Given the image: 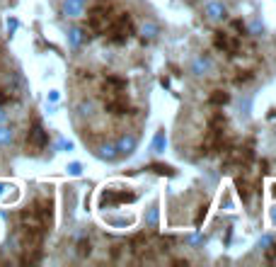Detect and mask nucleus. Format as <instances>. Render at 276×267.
Listing matches in <instances>:
<instances>
[{"label": "nucleus", "mask_w": 276, "mask_h": 267, "mask_svg": "<svg viewBox=\"0 0 276 267\" xmlns=\"http://www.w3.org/2000/svg\"><path fill=\"white\" fill-rule=\"evenodd\" d=\"M32 207L36 209V214L41 216V221L46 224V229H51V224H54V202L51 199H36Z\"/></svg>", "instance_id": "obj_8"}, {"label": "nucleus", "mask_w": 276, "mask_h": 267, "mask_svg": "<svg viewBox=\"0 0 276 267\" xmlns=\"http://www.w3.org/2000/svg\"><path fill=\"white\" fill-rule=\"evenodd\" d=\"M269 219H272V224L276 226V209H272V214H269Z\"/></svg>", "instance_id": "obj_34"}, {"label": "nucleus", "mask_w": 276, "mask_h": 267, "mask_svg": "<svg viewBox=\"0 0 276 267\" xmlns=\"http://www.w3.org/2000/svg\"><path fill=\"white\" fill-rule=\"evenodd\" d=\"M206 17H208L211 22H223V20L228 17V10H225L223 2L211 0V2H206Z\"/></svg>", "instance_id": "obj_9"}, {"label": "nucleus", "mask_w": 276, "mask_h": 267, "mask_svg": "<svg viewBox=\"0 0 276 267\" xmlns=\"http://www.w3.org/2000/svg\"><path fill=\"white\" fill-rule=\"evenodd\" d=\"M213 44H216V49H218V51L228 54V56H235V54L240 51V41H238V37H235V34H230V32H216Z\"/></svg>", "instance_id": "obj_6"}, {"label": "nucleus", "mask_w": 276, "mask_h": 267, "mask_svg": "<svg viewBox=\"0 0 276 267\" xmlns=\"http://www.w3.org/2000/svg\"><path fill=\"white\" fill-rule=\"evenodd\" d=\"M46 144H49V134L44 131V126L39 121H34L32 129L27 131V151L29 153H39V151L46 149Z\"/></svg>", "instance_id": "obj_5"}, {"label": "nucleus", "mask_w": 276, "mask_h": 267, "mask_svg": "<svg viewBox=\"0 0 276 267\" xmlns=\"http://www.w3.org/2000/svg\"><path fill=\"white\" fill-rule=\"evenodd\" d=\"M247 80H252V73L249 71H240V76L235 78V83H247Z\"/></svg>", "instance_id": "obj_26"}, {"label": "nucleus", "mask_w": 276, "mask_h": 267, "mask_svg": "<svg viewBox=\"0 0 276 267\" xmlns=\"http://www.w3.org/2000/svg\"><path fill=\"white\" fill-rule=\"evenodd\" d=\"M10 100H12V95H7V90H0V105H5Z\"/></svg>", "instance_id": "obj_32"}, {"label": "nucleus", "mask_w": 276, "mask_h": 267, "mask_svg": "<svg viewBox=\"0 0 276 267\" xmlns=\"http://www.w3.org/2000/svg\"><path fill=\"white\" fill-rule=\"evenodd\" d=\"M249 34H262V22H259V20H254V22H252V25H249Z\"/></svg>", "instance_id": "obj_28"}, {"label": "nucleus", "mask_w": 276, "mask_h": 267, "mask_svg": "<svg viewBox=\"0 0 276 267\" xmlns=\"http://www.w3.org/2000/svg\"><path fill=\"white\" fill-rule=\"evenodd\" d=\"M208 102H211V105H216V107H223V105H228V102H230V95H228V92H223V90H216V92L208 97Z\"/></svg>", "instance_id": "obj_19"}, {"label": "nucleus", "mask_w": 276, "mask_h": 267, "mask_svg": "<svg viewBox=\"0 0 276 267\" xmlns=\"http://www.w3.org/2000/svg\"><path fill=\"white\" fill-rule=\"evenodd\" d=\"M78 110H80V114H90L92 105H90V102H80V107H78Z\"/></svg>", "instance_id": "obj_31"}, {"label": "nucleus", "mask_w": 276, "mask_h": 267, "mask_svg": "<svg viewBox=\"0 0 276 267\" xmlns=\"http://www.w3.org/2000/svg\"><path fill=\"white\" fill-rule=\"evenodd\" d=\"M211 68H213V63H211V59H208V56H196V59L192 61V73L196 76V78L206 76Z\"/></svg>", "instance_id": "obj_11"}, {"label": "nucleus", "mask_w": 276, "mask_h": 267, "mask_svg": "<svg viewBox=\"0 0 276 267\" xmlns=\"http://www.w3.org/2000/svg\"><path fill=\"white\" fill-rule=\"evenodd\" d=\"M206 214H208V204H201L199 211H196V216H194V226H201L204 219H206Z\"/></svg>", "instance_id": "obj_21"}, {"label": "nucleus", "mask_w": 276, "mask_h": 267, "mask_svg": "<svg viewBox=\"0 0 276 267\" xmlns=\"http://www.w3.org/2000/svg\"><path fill=\"white\" fill-rule=\"evenodd\" d=\"M233 30L242 32V34H245V32H247V27H245V22H242V20H235V22H233Z\"/></svg>", "instance_id": "obj_29"}, {"label": "nucleus", "mask_w": 276, "mask_h": 267, "mask_svg": "<svg viewBox=\"0 0 276 267\" xmlns=\"http://www.w3.org/2000/svg\"><path fill=\"white\" fill-rule=\"evenodd\" d=\"M272 197H274V199H276V182H274V185H272Z\"/></svg>", "instance_id": "obj_35"}, {"label": "nucleus", "mask_w": 276, "mask_h": 267, "mask_svg": "<svg viewBox=\"0 0 276 267\" xmlns=\"http://www.w3.org/2000/svg\"><path fill=\"white\" fill-rule=\"evenodd\" d=\"M102 97H104V110L111 114H126L129 110V92L126 80L119 76H107L102 83Z\"/></svg>", "instance_id": "obj_1"}, {"label": "nucleus", "mask_w": 276, "mask_h": 267, "mask_svg": "<svg viewBox=\"0 0 276 267\" xmlns=\"http://www.w3.org/2000/svg\"><path fill=\"white\" fill-rule=\"evenodd\" d=\"M104 34H107V41H109V44H116V46L126 44V41L131 39V34H134V22H131L129 12L116 15L114 22H111V27L104 32Z\"/></svg>", "instance_id": "obj_2"}, {"label": "nucleus", "mask_w": 276, "mask_h": 267, "mask_svg": "<svg viewBox=\"0 0 276 267\" xmlns=\"http://www.w3.org/2000/svg\"><path fill=\"white\" fill-rule=\"evenodd\" d=\"M97 158L100 160H116L119 158V153H116V144H102L100 149H97Z\"/></svg>", "instance_id": "obj_14"}, {"label": "nucleus", "mask_w": 276, "mask_h": 267, "mask_svg": "<svg viewBox=\"0 0 276 267\" xmlns=\"http://www.w3.org/2000/svg\"><path fill=\"white\" fill-rule=\"evenodd\" d=\"M66 17H80L85 12V0H63Z\"/></svg>", "instance_id": "obj_12"}, {"label": "nucleus", "mask_w": 276, "mask_h": 267, "mask_svg": "<svg viewBox=\"0 0 276 267\" xmlns=\"http://www.w3.org/2000/svg\"><path fill=\"white\" fill-rule=\"evenodd\" d=\"M12 141V129L7 126H0V146H7Z\"/></svg>", "instance_id": "obj_22"}, {"label": "nucleus", "mask_w": 276, "mask_h": 267, "mask_svg": "<svg viewBox=\"0 0 276 267\" xmlns=\"http://www.w3.org/2000/svg\"><path fill=\"white\" fill-rule=\"evenodd\" d=\"M78 253H80V255H90V253H92V243H90V240H80V243H78Z\"/></svg>", "instance_id": "obj_25"}, {"label": "nucleus", "mask_w": 276, "mask_h": 267, "mask_svg": "<svg viewBox=\"0 0 276 267\" xmlns=\"http://www.w3.org/2000/svg\"><path fill=\"white\" fill-rule=\"evenodd\" d=\"M2 119H5V112H2V110H0V121H2Z\"/></svg>", "instance_id": "obj_36"}, {"label": "nucleus", "mask_w": 276, "mask_h": 267, "mask_svg": "<svg viewBox=\"0 0 276 267\" xmlns=\"http://www.w3.org/2000/svg\"><path fill=\"white\" fill-rule=\"evenodd\" d=\"M249 112H252V95H245L240 97V117L249 119Z\"/></svg>", "instance_id": "obj_20"}, {"label": "nucleus", "mask_w": 276, "mask_h": 267, "mask_svg": "<svg viewBox=\"0 0 276 267\" xmlns=\"http://www.w3.org/2000/svg\"><path fill=\"white\" fill-rule=\"evenodd\" d=\"M167 149V134H165V129H158L155 131V139H153V153H165Z\"/></svg>", "instance_id": "obj_16"}, {"label": "nucleus", "mask_w": 276, "mask_h": 267, "mask_svg": "<svg viewBox=\"0 0 276 267\" xmlns=\"http://www.w3.org/2000/svg\"><path fill=\"white\" fill-rule=\"evenodd\" d=\"M104 224H107V226H111V229H131V226H134V224H136V216H134V214H129V216H121V214H119V216H104Z\"/></svg>", "instance_id": "obj_10"}, {"label": "nucleus", "mask_w": 276, "mask_h": 267, "mask_svg": "<svg viewBox=\"0 0 276 267\" xmlns=\"http://www.w3.org/2000/svg\"><path fill=\"white\" fill-rule=\"evenodd\" d=\"M148 170H150V173H155V175H165V178H174V175H177L172 165H163V163H150V165H148Z\"/></svg>", "instance_id": "obj_17"}, {"label": "nucleus", "mask_w": 276, "mask_h": 267, "mask_svg": "<svg viewBox=\"0 0 276 267\" xmlns=\"http://www.w3.org/2000/svg\"><path fill=\"white\" fill-rule=\"evenodd\" d=\"M138 149V139L134 134H121L119 136V141H116V153L119 155H124V158H129V155H134Z\"/></svg>", "instance_id": "obj_7"}, {"label": "nucleus", "mask_w": 276, "mask_h": 267, "mask_svg": "<svg viewBox=\"0 0 276 267\" xmlns=\"http://www.w3.org/2000/svg\"><path fill=\"white\" fill-rule=\"evenodd\" d=\"M66 173L73 175V178H80V175H83V163H70V165L66 168Z\"/></svg>", "instance_id": "obj_23"}, {"label": "nucleus", "mask_w": 276, "mask_h": 267, "mask_svg": "<svg viewBox=\"0 0 276 267\" xmlns=\"http://www.w3.org/2000/svg\"><path fill=\"white\" fill-rule=\"evenodd\" d=\"M158 216H160V211H158V204H155V207H153V209H150V211H148V216H145V221H148L150 226H155V224H158Z\"/></svg>", "instance_id": "obj_24"}, {"label": "nucleus", "mask_w": 276, "mask_h": 267, "mask_svg": "<svg viewBox=\"0 0 276 267\" xmlns=\"http://www.w3.org/2000/svg\"><path fill=\"white\" fill-rule=\"evenodd\" d=\"M138 32H140V39H143V41H153V39L160 34V27H158L155 22H143Z\"/></svg>", "instance_id": "obj_13"}, {"label": "nucleus", "mask_w": 276, "mask_h": 267, "mask_svg": "<svg viewBox=\"0 0 276 267\" xmlns=\"http://www.w3.org/2000/svg\"><path fill=\"white\" fill-rule=\"evenodd\" d=\"M235 187H238V194L242 197V202H249L252 199V182L247 178H238L235 180Z\"/></svg>", "instance_id": "obj_15"}, {"label": "nucleus", "mask_w": 276, "mask_h": 267, "mask_svg": "<svg viewBox=\"0 0 276 267\" xmlns=\"http://www.w3.org/2000/svg\"><path fill=\"white\" fill-rule=\"evenodd\" d=\"M189 243H192V245H199V243H204V238H201V236H192V238H189Z\"/></svg>", "instance_id": "obj_33"}, {"label": "nucleus", "mask_w": 276, "mask_h": 267, "mask_svg": "<svg viewBox=\"0 0 276 267\" xmlns=\"http://www.w3.org/2000/svg\"><path fill=\"white\" fill-rule=\"evenodd\" d=\"M269 245H274V238L272 236H262L259 238V248H264V250H267Z\"/></svg>", "instance_id": "obj_27"}, {"label": "nucleus", "mask_w": 276, "mask_h": 267, "mask_svg": "<svg viewBox=\"0 0 276 267\" xmlns=\"http://www.w3.org/2000/svg\"><path fill=\"white\" fill-rule=\"evenodd\" d=\"M138 194L134 190H116V187H104L100 192V209H116L119 204H131L136 202Z\"/></svg>", "instance_id": "obj_4"}, {"label": "nucleus", "mask_w": 276, "mask_h": 267, "mask_svg": "<svg viewBox=\"0 0 276 267\" xmlns=\"http://www.w3.org/2000/svg\"><path fill=\"white\" fill-rule=\"evenodd\" d=\"M116 15H111L109 5H95L90 12H87V30L92 34H104L111 27Z\"/></svg>", "instance_id": "obj_3"}, {"label": "nucleus", "mask_w": 276, "mask_h": 267, "mask_svg": "<svg viewBox=\"0 0 276 267\" xmlns=\"http://www.w3.org/2000/svg\"><path fill=\"white\" fill-rule=\"evenodd\" d=\"M58 149H61V151H73V141H66V139H61V141H58Z\"/></svg>", "instance_id": "obj_30"}, {"label": "nucleus", "mask_w": 276, "mask_h": 267, "mask_svg": "<svg viewBox=\"0 0 276 267\" xmlns=\"http://www.w3.org/2000/svg\"><path fill=\"white\" fill-rule=\"evenodd\" d=\"M68 41H70V46H80L85 41V32L80 30V27H73V30H68Z\"/></svg>", "instance_id": "obj_18"}]
</instances>
